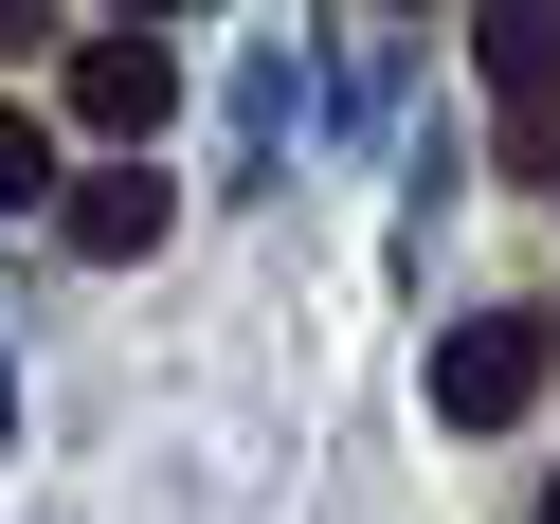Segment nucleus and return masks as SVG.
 <instances>
[{"label": "nucleus", "mask_w": 560, "mask_h": 524, "mask_svg": "<svg viewBox=\"0 0 560 524\" xmlns=\"http://www.w3.org/2000/svg\"><path fill=\"white\" fill-rule=\"evenodd\" d=\"M542 362H560L542 307H470V326L434 343V416H452V434H506V416L542 398Z\"/></svg>", "instance_id": "nucleus-1"}, {"label": "nucleus", "mask_w": 560, "mask_h": 524, "mask_svg": "<svg viewBox=\"0 0 560 524\" xmlns=\"http://www.w3.org/2000/svg\"><path fill=\"white\" fill-rule=\"evenodd\" d=\"M73 109L109 127V145H163V109H182V55H163V37H109V55H73Z\"/></svg>", "instance_id": "nucleus-2"}, {"label": "nucleus", "mask_w": 560, "mask_h": 524, "mask_svg": "<svg viewBox=\"0 0 560 524\" xmlns=\"http://www.w3.org/2000/svg\"><path fill=\"white\" fill-rule=\"evenodd\" d=\"M163 235H182V199H163V163H109V182H73V254H163Z\"/></svg>", "instance_id": "nucleus-3"}, {"label": "nucleus", "mask_w": 560, "mask_h": 524, "mask_svg": "<svg viewBox=\"0 0 560 524\" xmlns=\"http://www.w3.org/2000/svg\"><path fill=\"white\" fill-rule=\"evenodd\" d=\"M470 55L488 91H560V0H470Z\"/></svg>", "instance_id": "nucleus-4"}, {"label": "nucleus", "mask_w": 560, "mask_h": 524, "mask_svg": "<svg viewBox=\"0 0 560 524\" xmlns=\"http://www.w3.org/2000/svg\"><path fill=\"white\" fill-rule=\"evenodd\" d=\"M19 199H55V145H37L19 109H0V218H19Z\"/></svg>", "instance_id": "nucleus-5"}, {"label": "nucleus", "mask_w": 560, "mask_h": 524, "mask_svg": "<svg viewBox=\"0 0 560 524\" xmlns=\"http://www.w3.org/2000/svg\"><path fill=\"white\" fill-rule=\"evenodd\" d=\"M0 55H55V0H0Z\"/></svg>", "instance_id": "nucleus-6"}, {"label": "nucleus", "mask_w": 560, "mask_h": 524, "mask_svg": "<svg viewBox=\"0 0 560 524\" xmlns=\"http://www.w3.org/2000/svg\"><path fill=\"white\" fill-rule=\"evenodd\" d=\"M127 19H163V0H127Z\"/></svg>", "instance_id": "nucleus-7"}, {"label": "nucleus", "mask_w": 560, "mask_h": 524, "mask_svg": "<svg viewBox=\"0 0 560 524\" xmlns=\"http://www.w3.org/2000/svg\"><path fill=\"white\" fill-rule=\"evenodd\" d=\"M542 524H560V488H542Z\"/></svg>", "instance_id": "nucleus-8"}]
</instances>
